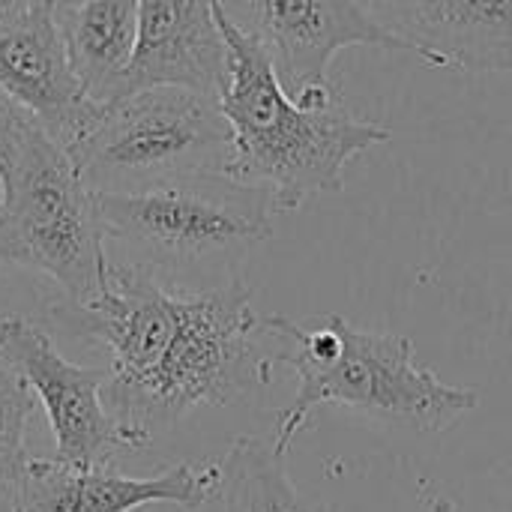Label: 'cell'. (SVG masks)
<instances>
[{
    "instance_id": "6da1fadb",
    "label": "cell",
    "mask_w": 512,
    "mask_h": 512,
    "mask_svg": "<svg viewBox=\"0 0 512 512\" xmlns=\"http://www.w3.org/2000/svg\"><path fill=\"white\" fill-rule=\"evenodd\" d=\"M216 18L228 45V84L219 108L231 126L225 174L270 192L276 213H294L315 195H339L345 165L393 132L357 117L342 99L327 105L297 102L279 81L267 48L243 33L219 6Z\"/></svg>"
},
{
    "instance_id": "7a4b0ae2",
    "label": "cell",
    "mask_w": 512,
    "mask_h": 512,
    "mask_svg": "<svg viewBox=\"0 0 512 512\" xmlns=\"http://www.w3.org/2000/svg\"><path fill=\"white\" fill-rule=\"evenodd\" d=\"M261 330L279 345L270 354L273 366H288L300 381L294 402L276 417L273 447L282 456L324 405L354 408L426 435L453 429L480 405L474 387L444 384L423 369L408 336L360 330L342 315H321L309 324L267 315Z\"/></svg>"
},
{
    "instance_id": "3957f363",
    "label": "cell",
    "mask_w": 512,
    "mask_h": 512,
    "mask_svg": "<svg viewBox=\"0 0 512 512\" xmlns=\"http://www.w3.org/2000/svg\"><path fill=\"white\" fill-rule=\"evenodd\" d=\"M105 249L150 273L168 291L228 285L237 267L273 237L270 192L225 171L180 174L129 195H99Z\"/></svg>"
},
{
    "instance_id": "277c9868",
    "label": "cell",
    "mask_w": 512,
    "mask_h": 512,
    "mask_svg": "<svg viewBox=\"0 0 512 512\" xmlns=\"http://www.w3.org/2000/svg\"><path fill=\"white\" fill-rule=\"evenodd\" d=\"M261 318L243 279L210 291H180L174 333L159 363L129 387H102L108 414L147 447L195 408L231 405L270 384Z\"/></svg>"
},
{
    "instance_id": "5b68a950",
    "label": "cell",
    "mask_w": 512,
    "mask_h": 512,
    "mask_svg": "<svg viewBox=\"0 0 512 512\" xmlns=\"http://www.w3.org/2000/svg\"><path fill=\"white\" fill-rule=\"evenodd\" d=\"M0 183V264L48 276L72 303L96 300L108 273L105 225L99 195L69 150L33 120L0 168Z\"/></svg>"
},
{
    "instance_id": "8992f818",
    "label": "cell",
    "mask_w": 512,
    "mask_h": 512,
    "mask_svg": "<svg viewBox=\"0 0 512 512\" xmlns=\"http://www.w3.org/2000/svg\"><path fill=\"white\" fill-rule=\"evenodd\" d=\"M69 156L96 195H129L180 174L225 171L231 126L219 99L159 84L102 102Z\"/></svg>"
},
{
    "instance_id": "52a82bcc",
    "label": "cell",
    "mask_w": 512,
    "mask_h": 512,
    "mask_svg": "<svg viewBox=\"0 0 512 512\" xmlns=\"http://www.w3.org/2000/svg\"><path fill=\"white\" fill-rule=\"evenodd\" d=\"M0 363L42 402L60 462L108 465L114 456L141 453L147 444L126 432L105 408L108 372L87 369L60 354L54 339L24 315L0 318Z\"/></svg>"
},
{
    "instance_id": "ba28073f",
    "label": "cell",
    "mask_w": 512,
    "mask_h": 512,
    "mask_svg": "<svg viewBox=\"0 0 512 512\" xmlns=\"http://www.w3.org/2000/svg\"><path fill=\"white\" fill-rule=\"evenodd\" d=\"M219 6L243 33L267 48L291 96L327 87V69L342 48L378 45L408 51L360 0H219Z\"/></svg>"
},
{
    "instance_id": "9c48e42d",
    "label": "cell",
    "mask_w": 512,
    "mask_h": 512,
    "mask_svg": "<svg viewBox=\"0 0 512 512\" xmlns=\"http://www.w3.org/2000/svg\"><path fill=\"white\" fill-rule=\"evenodd\" d=\"M222 492V462H177L156 477L108 465L30 459L12 486V512H138L156 504L201 510Z\"/></svg>"
},
{
    "instance_id": "30bf717a",
    "label": "cell",
    "mask_w": 512,
    "mask_h": 512,
    "mask_svg": "<svg viewBox=\"0 0 512 512\" xmlns=\"http://www.w3.org/2000/svg\"><path fill=\"white\" fill-rule=\"evenodd\" d=\"M0 87L66 150L90 129L102 105L84 93L72 69L54 0H27L21 12L0 21Z\"/></svg>"
},
{
    "instance_id": "8fae6325",
    "label": "cell",
    "mask_w": 512,
    "mask_h": 512,
    "mask_svg": "<svg viewBox=\"0 0 512 512\" xmlns=\"http://www.w3.org/2000/svg\"><path fill=\"white\" fill-rule=\"evenodd\" d=\"M408 54L465 72L512 69V0H360Z\"/></svg>"
},
{
    "instance_id": "7c38bea8",
    "label": "cell",
    "mask_w": 512,
    "mask_h": 512,
    "mask_svg": "<svg viewBox=\"0 0 512 512\" xmlns=\"http://www.w3.org/2000/svg\"><path fill=\"white\" fill-rule=\"evenodd\" d=\"M159 84L222 99L228 45L216 18V0H138V42L123 96Z\"/></svg>"
},
{
    "instance_id": "4fadbf2b",
    "label": "cell",
    "mask_w": 512,
    "mask_h": 512,
    "mask_svg": "<svg viewBox=\"0 0 512 512\" xmlns=\"http://www.w3.org/2000/svg\"><path fill=\"white\" fill-rule=\"evenodd\" d=\"M72 69L93 102L123 96L138 42V0H54Z\"/></svg>"
},
{
    "instance_id": "5bb4252c",
    "label": "cell",
    "mask_w": 512,
    "mask_h": 512,
    "mask_svg": "<svg viewBox=\"0 0 512 512\" xmlns=\"http://www.w3.org/2000/svg\"><path fill=\"white\" fill-rule=\"evenodd\" d=\"M225 512H309L288 477L285 456L273 441L237 438L222 459Z\"/></svg>"
},
{
    "instance_id": "9a60e30c",
    "label": "cell",
    "mask_w": 512,
    "mask_h": 512,
    "mask_svg": "<svg viewBox=\"0 0 512 512\" xmlns=\"http://www.w3.org/2000/svg\"><path fill=\"white\" fill-rule=\"evenodd\" d=\"M36 411V393L9 369L0 372V492L12 489L27 459V423Z\"/></svg>"
},
{
    "instance_id": "2e32d148",
    "label": "cell",
    "mask_w": 512,
    "mask_h": 512,
    "mask_svg": "<svg viewBox=\"0 0 512 512\" xmlns=\"http://www.w3.org/2000/svg\"><path fill=\"white\" fill-rule=\"evenodd\" d=\"M36 117L30 111H24L3 87H0V168L6 165V159L12 156L18 138L24 135V129L33 123Z\"/></svg>"
},
{
    "instance_id": "e0dca14e",
    "label": "cell",
    "mask_w": 512,
    "mask_h": 512,
    "mask_svg": "<svg viewBox=\"0 0 512 512\" xmlns=\"http://www.w3.org/2000/svg\"><path fill=\"white\" fill-rule=\"evenodd\" d=\"M27 6V0H0V21L12 18L15 12H21Z\"/></svg>"
},
{
    "instance_id": "ac0fdd59",
    "label": "cell",
    "mask_w": 512,
    "mask_h": 512,
    "mask_svg": "<svg viewBox=\"0 0 512 512\" xmlns=\"http://www.w3.org/2000/svg\"><path fill=\"white\" fill-rule=\"evenodd\" d=\"M0 213H3V183H0Z\"/></svg>"
}]
</instances>
